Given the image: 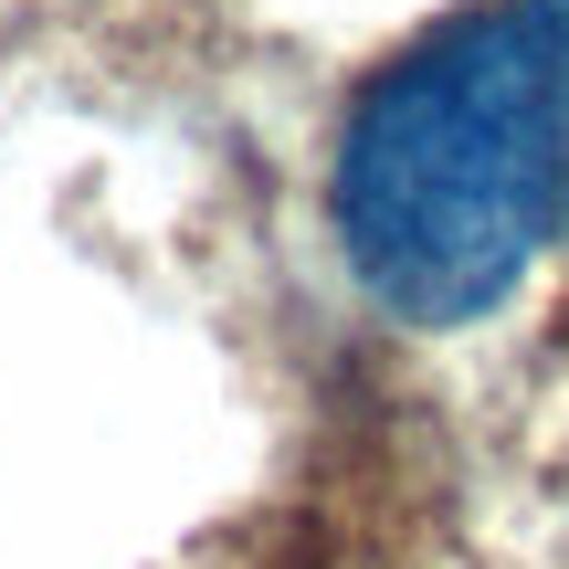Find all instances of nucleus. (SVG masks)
<instances>
[{
  "mask_svg": "<svg viewBox=\"0 0 569 569\" xmlns=\"http://www.w3.org/2000/svg\"><path fill=\"white\" fill-rule=\"evenodd\" d=\"M327 222L369 306L465 327L569 243V0H475L359 84Z\"/></svg>",
  "mask_w": 569,
  "mask_h": 569,
  "instance_id": "f257e3e1",
  "label": "nucleus"
}]
</instances>
